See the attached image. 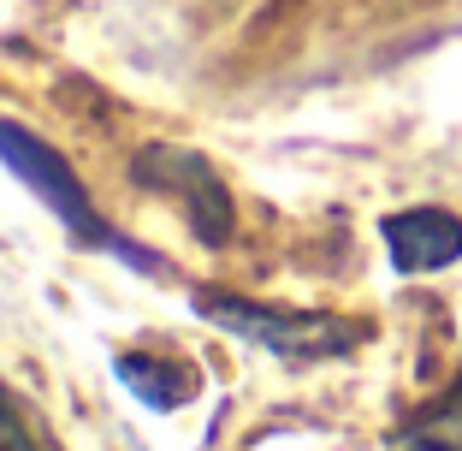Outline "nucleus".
Here are the masks:
<instances>
[{
  "label": "nucleus",
  "instance_id": "f257e3e1",
  "mask_svg": "<svg viewBox=\"0 0 462 451\" xmlns=\"http://www.w3.org/2000/svg\"><path fill=\"white\" fill-rule=\"evenodd\" d=\"M196 315H208L214 327L249 339L255 351L279 356V362H327V356H344L367 339L362 321H344L327 309H279V303H255L219 286L196 291Z\"/></svg>",
  "mask_w": 462,
  "mask_h": 451
},
{
  "label": "nucleus",
  "instance_id": "f03ea898",
  "mask_svg": "<svg viewBox=\"0 0 462 451\" xmlns=\"http://www.w3.org/2000/svg\"><path fill=\"white\" fill-rule=\"evenodd\" d=\"M131 178L143 184V191H154V196H166V202L184 208V220H190V232L202 238V244L219 249L231 232H237V208H231L226 178H219L202 155L172 149V143H154V149H143L131 161Z\"/></svg>",
  "mask_w": 462,
  "mask_h": 451
},
{
  "label": "nucleus",
  "instance_id": "7ed1b4c3",
  "mask_svg": "<svg viewBox=\"0 0 462 451\" xmlns=\"http://www.w3.org/2000/svg\"><path fill=\"white\" fill-rule=\"evenodd\" d=\"M0 155H6V166H13V173L24 178L30 191H36L42 202H48L60 220H66L71 232L83 238V244H119V238H113V226H101V220H96V208H89V191L78 184V173H71V166L60 161V155L48 149L42 137H30L24 125H6V119H0Z\"/></svg>",
  "mask_w": 462,
  "mask_h": 451
},
{
  "label": "nucleus",
  "instance_id": "0eeeda50",
  "mask_svg": "<svg viewBox=\"0 0 462 451\" xmlns=\"http://www.w3.org/2000/svg\"><path fill=\"white\" fill-rule=\"evenodd\" d=\"M0 451H60V434L18 386L0 381Z\"/></svg>",
  "mask_w": 462,
  "mask_h": 451
},
{
  "label": "nucleus",
  "instance_id": "423d86ee",
  "mask_svg": "<svg viewBox=\"0 0 462 451\" xmlns=\"http://www.w3.org/2000/svg\"><path fill=\"white\" fill-rule=\"evenodd\" d=\"M397 451H462V374L397 428Z\"/></svg>",
  "mask_w": 462,
  "mask_h": 451
},
{
  "label": "nucleus",
  "instance_id": "39448f33",
  "mask_svg": "<svg viewBox=\"0 0 462 451\" xmlns=\"http://www.w3.org/2000/svg\"><path fill=\"white\" fill-rule=\"evenodd\" d=\"M119 381L149 410H178L184 398H196V369L190 362H166V356H119Z\"/></svg>",
  "mask_w": 462,
  "mask_h": 451
},
{
  "label": "nucleus",
  "instance_id": "20e7f679",
  "mask_svg": "<svg viewBox=\"0 0 462 451\" xmlns=\"http://www.w3.org/2000/svg\"><path fill=\"white\" fill-rule=\"evenodd\" d=\"M380 238L392 249V268L397 274H439L462 256V220L450 208H397V214L380 220Z\"/></svg>",
  "mask_w": 462,
  "mask_h": 451
}]
</instances>
